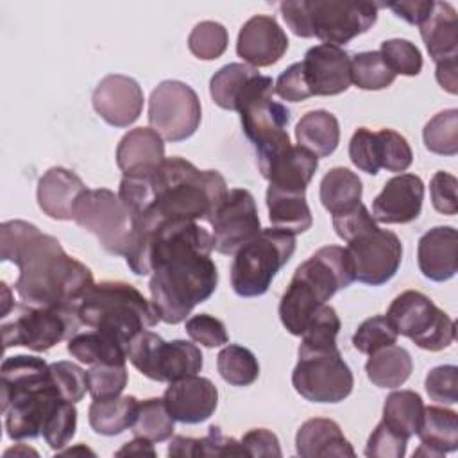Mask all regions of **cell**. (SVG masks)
I'll return each mask as SVG.
<instances>
[{"label":"cell","instance_id":"cell-1","mask_svg":"<svg viewBox=\"0 0 458 458\" xmlns=\"http://www.w3.org/2000/svg\"><path fill=\"white\" fill-rule=\"evenodd\" d=\"M0 258L18 267L14 290L20 301L39 308H72L95 284L91 270L68 256L59 240L34 224L9 220L0 225Z\"/></svg>","mask_w":458,"mask_h":458},{"label":"cell","instance_id":"cell-2","mask_svg":"<svg viewBox=\"0 0 458 458\" xmlns=\"http://www.w3.org/2000/svg\"><path fill=\"white\" fill-rule=\"evenodd\" d=\"M148 206L134 224H157L165 220H206L227 195V184L216 170H199L182 157H166L147 175Z\"/></svg>","mask_w":458,"mask_h":458},{"label":"cell","instance_id":"cell-3","mask_svg":"<svg viewBox=\"0 0 458 458\" xmlns=\"http://www.w3.org/2000/svg\"><path fill=\"white\" fill-rule=\"evenodd\" d=\"M354 283L351 259L344 247L326 245L295 268L281 297L279 318L284 329L301 336L313 313L338 290Z\"/></svg>","mask_w":458,"mask_h":458},{"label":"cell","instance_id":"cell-4","mask_svg":"<svg viewBox=\"0 0 458 458\" xmlns=\"http://www.w3.org/2000/svg\"><path fill=\"white\" fill-rule=\"evenodd\" d=\"M79 318L82 326L113 336L125 349L134 335L161 320L152 301L123 281L93 284L79 304Z\"/></svg>","mask_w":458,"mask_h":458},{"label":"cell","instance_id":"cell-5","mask_svg":"<svg viewBox=\"0 0 458 458\" xmlns=\"http://www.w3.org/2000/svg\"><path fill=\"white\" fill-rule=\"evenodd\" d=\"M381 4L299 0L283 2L281 14L288 29L301 38H318L329 45H345L367 32L377 20Z\"/></svg>","mask_w":458,"mask_h":458},{"label":"cell","instance_id":"cell-6","mask_svg":"<svg viewBox=\"0 0 458 458\" xmlns=\"http://www.w3.org/2000/svg\"><path fill=\"white\" fill-rule=\"evenodd\" d=\"M272 95L274 81L258 73L245 88L238 104L242 127L256 148L258 165L268 161L292 145L286 132L290 111L286 106L274 100Z\"/></svg>","mask_w":458,"mask_h":458},{"label":"cell","instance_id":"cell-7","mask_svg":"<svg viewBox=\"0 0 458 458\" xmlns=\"http://www.w3.org/2000/svg\"><path fill=\"white\" fill-rule=\"evenodd\" d=\"M295 252V234L268 227L234 252L231 286L240 297L263 295Z\"/></svg>","mask_w":458,"mask_h":458},{"label":"cell","instance_id":"cell-8","mask_svg":"<svg viewBox=\"0 0 458 458\" xmlns=\"http://www.w3.org/2000/svg\"><path fill=\"white\" fill-rule=\"evenodd\" d=\"M82 322L79 310L72 308H39L16 304L11 318H2L4 349L23 345L36 352L52 349L63 340L79 333Z\"/></svg>","mask_w":458,"mask_h":458},{"label":"cell","instance_id":"cell-9","mask_svg":"<svg viewBox=\"0 0 458 458\" xmlns=\"http://www.w3.org/2000/svg\"><path fill=\"white\" fill-rule=\"evenodd\" d=\"M386 318L397 335L410 338L417 347L437 352L456 338L454 320L428 295L417 290L399 293L388 306Z\"/></svg>","mask_w":458,"mask_h":458},{"label":"cell","instance_id":"cell-10","mask_svg":"<svg viewBox=\"0 0 458 458\" xmlns=\"http://www.w3.org/2000/svg\"><path fill=\"white\" fill-rule=\"evenodd\" d=\"M292 385L311 403H340L354 386L349 365L338 347L315 349L299 345V361L292 372Z\"/></svg>","mask_w":458,"mask_h":458},{"label":"cell","instance_id":"cell-11","mask_svg":"<svg viewBox=\"0 0 458 458\" xmlns=\"http://www.w3.org/2000/svg\"><path fill=\"white\" fill-rule=\"evenodd\" d=\"M127 360L148 379L175 381L200 372V349L188 340L165 342L159 335L143 329L127 344Z\"/></svg>","mask_w":458,"mask_h":458},{"label":"cell","instance_id":"cell-12","mask_svg":"<svg viewBox=\"0 0 458 458\" xmlns=\"http://www.w3.org/2000/svg\"><path fill=\"white\" fill-rule=\"evenodd\" d=\"M79 227L95 234L100 247L113 256H125L132 243L134 220L118 195L107 188L86 190L73 211Z\"/></svg>","mask_w":458,"mask_h":458},{"label":"cell","instance_id":"cell-13","mask_svg":"<svg viewBox=\"0 0 458 458\" xmlns=\"http://www.w3.org/2000/svg\"><path fill=\"white\" fill-rule=\"evenodd\" d=\"M202 107L191 86L181 81H163L148 98V123L166 141H184L200 125Z\"/></svg>","mask_w":458,"mask_h":458},{"label":"cell","instance_id":"cell-14","mask_svg":"<svg viewBox=\"0 0 458 458\" xmlns=\"http://www.w3.org/2000/svg\"><path fill=\"white\" fill-rule=\"evenodd\" d=\"M345 252L351 259L354 281L370 286L388 283L403 261V243L388 229L374 227L347 242Z\"/></svg>","mask_w":458,"mask_h":458},{"label":"cell","instance_id":"cell-15","mask_svg":"<svg viewBox=\"0 0 458 458\" xmlns=\"http://www.w3.org/2000/svg\"><path fill=\"white\" fill-rule=\"evenodd\" d=\"M209 224L213 249L220 254H234L261 231L252 193L245 188L229 190Z\"/></svg>","mask_w":458,"mask_h":458},{"label":"cell","instance_id":"cell-16","mask_svg":"<svg viewBox=\"0 0 458 458\" xmlns=\"http://www.w3.org/2000/svg\"><path fill=\"white\" fill-rule=\"evenodd\" d=\"M301 66L311 97L340 95L351 86V55L336 45L320 43L311 47Z\"/></svg>","mask_w":458,"mask_h":458},{"label":"cell","instance_id":"cell-17","mask_svg":"<svg viewBox=\"0 0 458 458\" xmlns=\"http://www.w3.org/2000/svg\"><path fill=\"white\" fill-rule=\"evenodd\" d=\"M93 107L113 127H129L143 109V89L127 75H106L93 91Z\"/></svg>","mask_w":458,"mask_h":458},{"label":"cell","instance_id":"cell-18","mask_svg":"<svg viewBox=\"0 0 458 458\" xmlns=\"http://www.w3.org/2000/svg\"><path fill=\"white\" fill-rule=\"evenodd\" d=\"M163 401L174 420L182 424H199L208 420L218 404V390L211 379L202 376H186L170 381Z\"/></svg>","mask_w":458,"mask_h":458},{"label":"cell","instance_id":"cell-19","mask_svg":"<svg viewBox=\"0 0 458 458\" xmlns=\"http://www.w3.org/2000/svg\"><path fill=\"white\" fill-rule=\"evenodd\" d=\"M288 48L286 32L274 16L256 14L249 18L238 34L236 54L252 68L277 63Z\"/></svg>","mask_w":458,"mask_h":458},{"label":"cell","instance_id":"cell-20","mask_svg":"<svg viewBox=\"0 0 458 458\" xmlns=\"http://www.w3.org/2000/svg\"><path fill=\"white\" fill-rule=\"evenodd\" d=\"M424 182L415 174H399L386 181L372 200V218L381 224H408L420 215Z\"/></svg>","mask_w":458,"mask_h":458},{"label":"cell","instance_id":"cell-21","mask_svg":"<svg viewBox=\"0 0 458 458\" xmlns=\"http://www.w3.org/2000/svg\"><path fill=\"white\" fill-rule=\"evenodd\" d=\"M417 263L424 277L442 283L458 270V233L451 225H437L424 233L417 245Z\"/></svg>","mask_w":458,"mask_h":458},{"label":"cell","instance_id":"cell-22","mask_svg":"<svg viewBox=\"0 0 458 458\" xmlns=\"http://www.w3.org/2000/svg\"><path fill=\"white\" fill-rule=\"evenodd\" d=\"M258 168L268 181V186L288 191H306L318 168V157L299 145H290L268 161L258 165Z\"/></svg>","mask_w":458,"mask_h":458},{"label":"cell","instance_id":"cell-23","mask_svg":"<svg viewBox=\"0 0 458 458\" xmlns=\"http://www.w3.org/2000/svg\"><path fill=\"white\" fill-rule=\"evenodd\" d=\"M82 179L63 166L48 168L38 182V204L54 220H73L79 197L86 191Z\"/></svg>","mask_w":458,"mask_h":458},{"label":"cell","instance_id":"cell-24","mask_svg":"<svg viewBox=\"0 0 458 458\" xmlns=\"http://www.w3.org/2000/svg\"><path fill=\"white\" fill-rule=\"evenodd\" d=\"M165 159L163 138L152 127L131 129L116 147V165L123 175L152 174Z\"/></svg>","mask_w":458,"mask_h":458},{"label":"cell","instance_id":"cell-25","mask_svg":"<svg viewBox=\"0 0 458 458\" xmlns=\"http://www.w3.org/2000/svg\"><path fill=\"white\" fill-rule=\"evenodd\" d=\"M419 449L413 456L440 458L458 449V413L442 406H424L419 429Z\"/></svg>","mask_w":458,"mask_h":458},{"label":"cell","instance_id":"cell-26","mask_svg":"<svg viewBox=\"0 0 458 458\" xmlns=\"http://www.w3.org/2000/svg\"><path fill=\"white\" fill-rule=\"evenodd\" d=\"M295 451L301 458L354 456V449L333 419L315 417L306 420L295 435Z\"/></svg>","mask_w":458,"mask_h":458},{"label":"cell","instance_id":"cell-27","mask_svg":"<svg viewBox=\"0 0 458 458\" xmlns=\"http://www.w3.org/2000/svg\"><path fill=\"white\" fill-rule=\"evenodd\" d=\"M419 27L420 38L435 63L458 57V20L449 2H435L429 16Z\"/></svg>","mask_w":458,"mask_h":458},{"label":"cell","instance_id":"cell-28","mask_svg":"<svg viewBox=\"0 0 458 458\" xmlns=\"http://www.w3.org/2000/svg\"><path fill=\"white\" fill-rule=\"evenodd\" d=\"M299 147L310 150L317 157L331 156L340 141V123L336 116L326 109L308 111L295 127Z\"/></svg>","mask_w":458,"mask_h":458},{"label":"cell","instance_id":"cell-29","mask_svg":"<svg viewBox=\"0 0 458 458\" xmlns=\"http://www.w3.org/2000/svg\"><path fill=\"white\" fill-rule=\"evenodd\" d=\"M267 208L272 227L299 234L311 227V211L306 202V191H288L268 186Z\"/></svg>","mask_w":458,"mask_h":458},{"label":"cell","instance_id":"cell-30","mask_svg":"<svg viewBox=\"0 0 458 458\" xmlns=\"http://www.w3.org/2000/svg\"><path fill=\"white\" fill-rule=\"evenodd\" d=\"M140 401L134 395L93 399L88 410L89 426L95 433L114 437L134 424Z\"/></svg>","mask_w":458,"mask_h":458},{"label":"cell","instance_id":"cell-31","mask_svg":"<svg viewBox=\"0 0 458 458\" xmlns=\"http://www.w3.org/2000/svg\"><path fill=\"white\" fill-rule=\"evenodd\" d=\"M68 352L79 361L93 365H125L127 349L113 336L91 329L86 333H77L68 340Z\"/></svg>","mask_w":458,"mask_h":458},{"label":"cell","instance_id":"cell-32","mask_svg":"<svg viewBox=\"0 0 458 458\" xmlns=\"http://www.w3.org/2000/svg\"><path fill=\"white\" fill-rule=\"evenodd\" d=\"M413 361L410 352L401 345H386L370 354L365 363L367 377L379 388H397L411 374Z\"/></svg>","mask_w":458,"mask_h":458},{"label":"cell","instance_id":"cell-33","mask_svg":"<svg viewBox=\"0 0 458 458\" xmlns=\"http://www.w3.org/2000/svg\"><path fill=\"white\" fill-rule=\"evenodd\" d=\"M360 177L344 166L331 168L320 181V202L331 213H342L361 202Z\"/></svg>","mask_w":458,"mask_h":458},{"label":"cell","instance_id":"cell-34","mask_svg":"<svg viewBox=\"0 0 458 458\" xmlns=\"http://www.w3.org/2000/svg\"><path fill=\"white\" fill-rule=\"evenodd\" d=\"M168 451L172 456L188 458V456H231V454H247L242 442L233 437H224L218 426H209L208 435L202 438L191 437H172Z\"/></svg>","mask_w":458,"mask_h":458},{"label":"cell","instance_id":"cell-35","mask_svg":"<svg viewBox=\"0 0 458 458\" xmlns=\"http://www.w3.org/2000/svg\"><path fill=\"white\" fill-rule=\"evenodd\" d=\"M258 75V70L245 63H229L222 66L209 81L213 102L229 111H238L240 98L249 82Z\"/></svg>","mask_w":458,"mask_h":458},{"label":"cell","instance_id":"cell-36","mask_svg":"<svg viewBox=\"0 0 458 458\" xmlns=\"http://www.w3.org/2000/svg\"><path fill=\"white\" fill-rule=\"evenodd\" d=\"M424 411L422 397L413 390H395L383 404V419L392 429L408 440L417 433Z\"/></svg>","mask_w":458,"mask_h":458},{"label":"cell","instance_id":"cell-37","mask_svg":"<svg viewBox=\"0 0 458 458\" xmlns=\"http://www.w3.org/2000/svg\"><path fill=\"white\" fill-rule=\"evenodd\" d=\"M134 437L150 440V442H165L174 435V417L165 406L163 397H150L140 401L134 424L131 426Z\"/></svg>","mask_w":458,"mask_h":458},{"label":"cell","instance_id":"cell-38","mask_svg":"<svg viewBox=\"0 0 458 458\" xmlns=\"http://www.w3.org/2000/svg\"><path fill=\"white\" fill-rule=\"evenodd\" d=\"M216 369L233 386H249L259 376V363L252 351L238 344H227L216 356Z\"/></svg>","mask_w":458,"mask_h":458},{"label":"cell","instance_id":"cell-39","mask_svg":"<svg viewBox=\"0 0 458 458\" xmlns=\"http://www.w3.org/2000/svg\"><path fill=\"white\" fill-rule=\"evenodd\" d=\"M395 81L379 50L360 52L351 57V82L360 89H385Z\"/></svg>","mask_w":458,"mask_h":458},{"label":"cell","instance_id":"cell-40","mask_svg":"<svg viewBox=\"0 0 458 458\" xmlns=\"http://www.w3.org/2000/svg\"><path fill=\"white\" fill-rule=\"evenodd\" d=\"M424 145L438 156H456L458 152V111L445 109L437 113L422 131Z\"/></svg>","mask_w":458,"mask_h":458},{"label":"cell","instance_id":"cell-41","mask_svg":"<svg viewBox=\"0 0 458 458\" xmlns=\"http://www.w3.org/2000/svg\"><path fill=\"white\" fill-rule=\"evenodd\" d=\"M75 403L70 401H57L55 406L45 419L43 424V438L54 451H61L75 435L77 429V410Z\"/></svg>","mask_w":458,"mask_h":458},{"label":"cell","instance_id":"cell-42","mask_svg":"<svg viewBox=\"0 0 458 458\" xmlns=\"http://www.w3.org/2000/svg\"><path fill=\"white\" fill-rule=\"evenodd\" d=\"M227 43L229 36L225 27L209 20L197 23L188 38L190 52L202 61L218 59L225 52Z\"/></svg>","mask_w":458,"mask_h":458},{"label":"cell","instance_id":"cell-43","mask_svg":"<svg viewBox=\"0 0 458 458\" xmlns=\"http://www.w3.org/2000/svg\"><path fill=\"white\" fill-rule=\"evenodd\" d=\"M340 331V318L336 315V310L329 304H322L313 317L310 318L302 336L301 345L315 347V349H326V347H336V335Z\"/></svg>","mask_w":458,"mask_h":458},{"label":"cell","instance_id":"cell-44","mask_svg":"<svg viewBox=\"0 0 458 458\" xmlns=\"http://www.w3.org/2000/svg\"><path fill=\"white\" fill-rule=\"evenodd\" d=\"M397 333L390 320L383 315L370 317L363 320L358 329L352 335V345L363 354H372L386 345H392L397 342Z\"/></svg>","mask_w":458,"mask_h":458},{"label":"cell","instance_id":"cell-45","mask_svg":"<svg viewBox=\"0 0 458 458\" xmlns=\"http://www.w3.org/2000/svg\"><path fill=\"white\" fill-rule=\"evenodd\" d=\"M379 54L386 66L397 75L413 77L422 70V55L420 50L408 39H386L381 43Z\"/></svg>","mask_w":458,"mask_h":458},{"label":"cell","instance_id":"cell-46","mask_svg":"<svg viewBox=\"0 0 458 458\" xmlns=\"http://www.w3.org/2000/svg\"><path fill=\"white\" fill-rule=\"evenodd\" d=\"M379 166L386 172H404L413 161V152L404 136L392 129H381L376 132Z\"/></svg>","mask_w":458,"mask_h":458},{"label":"cell","instance_id":"cell-47","mask_svg":"<svg viewBox=\"0 0 458 458\" xmlns=\"http://www.w3.org/2000/svg\"><path fill=\"white\" fill-rule=\"evenodd\" d=\"M88 392L93 399L116 397L127 386V367L125 365H93L88 372Z\"/></svg>","mask_w":458,"mask_h":458},{"label":"cell","instance_id":"cell-48","mask_svg":"<svg viewBox=\"0 0 458 458\" xmlns=\"http://www.w3.org/2000/svg\"><path fill=\"white\" fill-rule=\"evenodd\" d=\"M50 376L64 401L79 403L88 392V376L77 363L55 361L50 363Z\"/></svg>","mask_w":458,"mask_h":458},{"label":"cell","instance_id":"cell-49","mask_svg":"<svg viewBox=\"0 0 458 458\" xmlns=\"http://www.w3.org/2000/svg\"><path fill=\"white\" fill-rule=\"evenodd\" d=\"M408 438L395 429H392L385 420H381L370 433L365 456L369 458H403L406 454Z\"/></svg>","mask_w":458,"mask_h":458},{"label":"cell","instance_id":"cell-50","mask_svg":"<svg viewBox=\"0 0 458 458\" xmlns=\"http://www.w3.org/2000/svg\"><path fill=\"white\" fill-rule=\"evenodd\" d=\"M349 157L356 168L365 174L376 175L379 172V157H377V140L376 132L367 127H360L354 131L349 141Z\"/></svg>","mask_w":458,"mask_h":458},{"label":"cell","instance_id":"cell-51","mask_svg":"<svg viewBox=\"0 0 458 458\" xmlns=\"http://www.w3.org/2000/svg\"><path fill=\"white\" fill-rule=\"evenodd\" d=\"M424 386L431 401H437L442 404L458 403V367L438 365L431 369L426 376Z\"/></svg>","mask_w":458,"mask_h":458},{"label":"cell","instance_id":"cell-52","mask_svg":"<svg viewBox=\"0 0 458 458\" xmlns=\"http://www.w3.org/2000/svg\"><path fill=\"white\" fill-rule=\"evenodd\" d=\"M186 333L190 338L204 347H220L229 342V335L225 331V326L220 318L199 313L186 320Z\"/></svg>","mask_w":458,"mask_h":458},{"label":"cell","instance_id":"cell-53","mask_svg":"<svg viewBox=\"0 0 458 458\" xmlns=\"http://www.w3.org/2000/svg\"><path fill=\"white\" fill-rule=\"evenodd\" d=\"M333 227L342 240L349 242V240L363 234L365 231L377 227V224L372 218V215L369 213V209L361 202H358L351 209L333 215Z\"/></svg>","mask_w":458,"mask_h":458},{"label":"cell","instance_id":"cell-54","mask_svg":"<svg viewBox=\"0 0 458 458\" xmlns=\"http://www.w3.org/2000/svg\"><path fill=\"white\" fill-rule=\"evenodd\" d=\"M458 181L454 175L440 170L431 177L429 193L433 208L442 215H456L458 213V199H456Z\"/></svg>","mask_w":458,"mask_h":458},{"label":"cell","instance_id":"cell-55","mask_svg":"<svg viewBox=\"0 0 458 458\" xmlns=\"http://www.w3.org/2000/svg\"><path fill=\"white\" fill-rule=\"evenodd\" d=\"M274 93H277L286 102H302L311 97L302 75L301 63H293L284 72H281L274 82Z\"/></svg>","mask_w":458,"mask_h":458},{"label":"cell","instance_id":"cell-56","mask_svg":"<svg viewBox=\"0 0 458 458\" xmlns=\"http://www.w3.org/2000/svg\"><path fill=\"white\" fill-rule=\"evenodd\" d=\"M240 442L249 456H281L277 437L265 428L249 429Z\"/></svg>","mask_w":458,"mask_h":458},{"label":"cell","instance_id":"cell-57","mask_svg":"<svg viewBox=\"0 0 458 458\" xmlns=\"http://www.w3.org/2000/svg\"><path fill=\"white\" fill-rule=\"evenodd\" d=\"M433 0H403V2H392L383 4L390 11L395 13V16L403 18L410 25H420L433 9Z\"/></svg>","mask_w":458,"mask_h":458},{"label":"cell","instance_id":"cell-58","mask_svg":"<svg viewBox=\"0 0 458 458\" xmlns=\"http://www.w3.org/2000/svg\"><path fill=\"white\" fill-rule=\"evenodd\" d=\"M456 68H458V57L437 63V73H435L437 81L442 86V89H445L451 95H456V91H458Z\"/></svg>","mask_w":458,"mask_h":458},{"label":"cell","instance_id":"cell-59","mask_svg":"<svg viewBox=\"0 0 458 458\" xmlns=\"http://www.w3.org/2000/svg\"><path fill=\"white\" fill-rule=\"evenodd\" d=\"M123 454H148V456H156V451H154L150 440L134 437V440L127 442L120 451H116V456H123Z\"/></svg>","mask_w":458,"mask_h":458},{"label":"cell","instance_id":"cell-60","mask_svg":"<svg viewBox=\"0 0 458 458\" xmlns=\"http://www.w3.org/2000/svg\"><path fill=\"white\" fill-rule=\"evenodd\" d=\"M0 286H2V315H0V317L4 318V317L9 315V311H11L16 304H14L13 299H11V290L7 288V284L2 283Z\"/></svg>","mask_w":458,"mask_h":458}]
</instances>
